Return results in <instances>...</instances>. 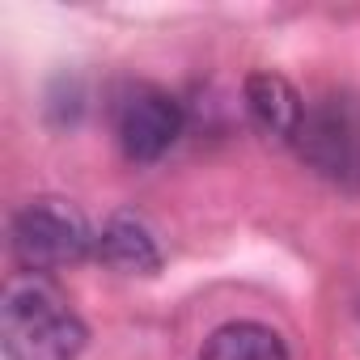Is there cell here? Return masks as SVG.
<instances>
[{
  "label": "cell",
  "instance_id": "7",
  "mask_svg": "<svg viewBox=\"0 0 360 360\" xmlns=\"http://www.w3.org/2000/svg\"><path fill=\"white\" fill-rule=\"evenodd\" d=\"M200 360H288V347L263 322H225L204 339Z\"/></svg>",
  "mask_w": 360,
  "mask_h": 360
},
{
  "label": "cell",
  "instance_id": "4",
  "mask_svg": "<svg viewBox=\"0 0 360 360\" xmlns=\"http://www.w3.org/2000/svg\"><path fill=\"white\" fill-rule=\"evenodd\" d=\"M115 136L131 161H157L183 136V106L157 85H127L115 102Z\"/></svg>",
  "mask_w": 360,
  "mask_h": 360
},
{
  "label": "cell",
  "instance_id": "1",
  "mask_svg": "<svg viewBox=\"0 0 360 360\" xmlns=\"http://www.w3.org/2000/svg\"><path fill=\"white\" fill-rule=\"evenodd\" d=\"M0 339L9 360H77L85 347V322L51 280L18 276L0 301Z\"/></svg>",
  "mask_w": 360,
  "mask_h": 360
},
{
  "label": "cell",
  "instance_id": "6",
  "mask_svg": "<svg viewBox=\"0 0 360 360\" xmlns=\"http://www.w3.org/2000/svg\"><path fill=\"white\" fill-rule=\"evenodd\" d=\"M246 110L276 140H297V131L305 123V102L292 89V81H284L280 72H250L246 77Z\"/></svg>",
  "mask_w": 360,
  "mask_h": 360
},
{
  "label": "cell",
  "instance_id": "5",
  "mask_svg": "<svg viewBox=\"0 0 360 360\" xmlns=\"http://www.w3.org/2000/svg\"><path fill=\"white\" fill-rule=\"evenodd\" d=\"M94 255L115 267V271H127V276H153L161 267V246L153 238V229L140 221V217H110L102 225V233L94 238Z\"/></svg>",
  "mask_w": 360,
  "mask_h": 360
},
{
  "label": "cell",
  "instance_id": "2",
  "mask_svg": "<svg viewBox=\"0 0 360 360\" xmlns=\"http://www.w3.org/2000/svg\"><path fill=\"white\" fill-rule=\"evenodd\" d=\"M13 255L18 263L39 276V271H56V267H68V263H81L89 250H94V229L89 221L68 204V200H56V195H43V200H30L18 217H13Z\"/></svg>",
  "mask_w": 360,
  "mask_h": 360
},
{
  "label": "cell",
  "instance_id": "3",
  "mask_svg": "<svg viewBox=\"0 0 360 360\" xmlns=\"http://www.w3.org/2000/svg\"><path fill=\"white\" fill-rule=\"evenodd\" d=\"M292 144L322 178L339 187H360V115L347 102L305 106V123Z\"/></svg>",
  "mask_w": 360,
  "mask_h": 360
}]
</instances>
